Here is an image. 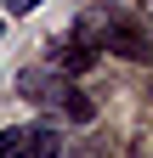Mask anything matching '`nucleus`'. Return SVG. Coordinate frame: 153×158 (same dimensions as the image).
I'll list each match as a JSON object with an SVG mask.
<instances>
[{
    "label": "nucleus",
    "mask_w": 153,
    "mask_h": 158,
    "mask_svg": "<svg viewBox=\"0 0 153 158\" xmlns=\"http://www.w3.org/2000/svg\"><path fill=\"white\" fill-rule=\"evenodd\" d=\"M130 23H136V28H142V40H147V45H153V0H142V6H136V17H130Z\"/></svg>",
    "instance_id": "20e7f679"
},
{
    "label": "nucleus",
    "mask_w": 153,
    "mask_h": 158,
    "mask_svg": "<svg viewBox=\"0 0 153 158\" xmlns=\"http://www.w3.org/2000/svg\"><path fill=\"white\" fill-rule=\"evenodd\" d=\"M17 158H57V135H51V130H23Z\"/></svg>",
    "instance_id": "7ed1b4c3"
},
{
    "label": "nucleus",
    "mask_w": 153,
    "mask_h": 158,
    "mask_svg": "<svg viewBox=\"0 0 153 158\" xmlns=\"http://www.w3.org/2000/svg\"><path fill=\"white\" fill-rule=\"evenodd\" d=\"M125 23H130V17H125V6L97 0V6H85L68 28H74V45H85V51H108V45H113V34H119Z\"/></svg>",
    "instance_id": "f03ea898"
},
{
    "label": "nucleus",
    "mask_w": 153,
    "mask_h": 158,
    "mask_svg": "<svg viewBox=\"0 0 153 158\" xmlns=\"http://www.w3.org/2000/svg\"><path fill=\"white\" fill-rule=\"evenodd\" d=\"M34 6H46V0H6V11H11V17H28Z\"/></svg>",
    "instance_id": "423d86ee"
},
{
    "label": "nucleus",
    "mask_w": 153,
    "mask_h": 158,
    "mask_svg": "<svg viewBox=\"0 0 153 158\" xmlns=\"http://www.w3.org/2000/svg\"><path fill=\"white\" fill-rule=\"evenodd\" d=\"M17 90L28 96V102H40V107H57L63 118H74V124H85L91 118V96L85 90H74V79L63 73V68H23L17 73Z\"/></svg>",
    "instance_id": "f257e3e1"
},
{
    "label": "nucleus",
    "mask_w": 153,
    "mask_h": 158,
    "mask_svg": "<svg viewBox=\"0 0 153 158\" xmlns=\"http://www.w3.org/2000/svg\"><path fill=\"white\" fill-rule=\"evenodd\" d=\"M0 40H6V23H0Z\"/></svg>",
    "instance_id": "0eeeda50"
},
{
    "label": "nucleus",
    "mask_w": 153,
    "mask_h": 158,
    "mask_svg": "<svg viewBox=\"0 0 153 158\" xmlns=\"http://www.w3.org/2000/svg\"><path fill=\"white\" fill-rule=\"evenodd\" d=\"M17 147H23V130H0V158H17Z\"/></svg>",
    "instance_id": "39448f33"
}]
</instances>
